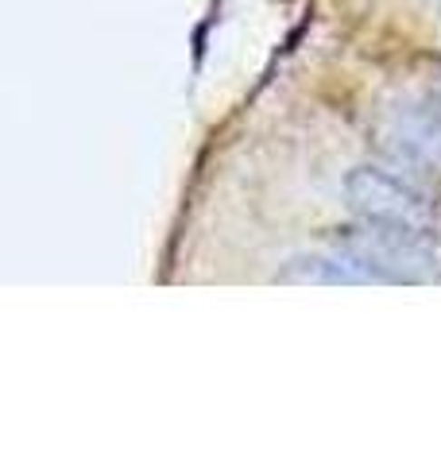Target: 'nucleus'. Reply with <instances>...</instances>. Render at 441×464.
<instances>
[{
  "label": "nucleus",
  "instance_id": "obj_1",
  "mask_svg": "<svg viewBox=\"0 0 441 464\" xmlns=\"http://www.w3.org/2000/svg\"><path fill=\"white\" fill-rule=\"evenodd\" d=\"M376 148L410 182L441 186V97L399 93L376 112Z\"/></svg>",
  "mask_w": 441,
  "mask_h": 464
},
{
  "label": "nucleus",
  "instance_id": "obj_2",
  "mask_svg": "<svg viewBox=\"0 0 441 464\" xmlns=\"http://www.w3.org/2000/svg\"><path fill=\"white\" fill-rule=\"evenodd\" d=\"M348 256L372 271L376 283H430L437 275V252H434V232L415 228H391L360 221L348 237L337 240Z\"/></svg>",
  "mask_w": 441,
  "mask_h": 464
},
{
  "label": "nucleus",
  "instance_id": "obj_3",
  "mask_svg": "<svg viewBox=\"0 0 441 464\" xmlns=\"http://www.w3.org/2000/svg\"><path fill=\"white\" fill-rule=\"evenodd\" d=\"M348 206L360 221L372 225H391V228H415V232H434V209L418 182H410L399 170L384 167H357L345 182Z\"/></svg>",
  "mask_w": 441,
  "mask_h": 464
}]
</instances>
